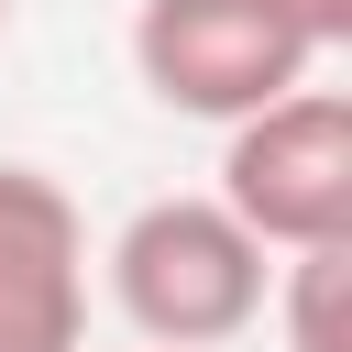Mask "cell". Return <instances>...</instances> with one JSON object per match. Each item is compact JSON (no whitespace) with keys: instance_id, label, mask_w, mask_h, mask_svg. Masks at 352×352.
I'll list each match as a JSON object with an SVG mask.
<instances>
[{"instance_id":"8","label":"cell","mask_w":352,"mask_h":352,"mask_svg":"<svg viewBox=\"0 0 352 352\" xmlns=\"http://www.w3.org/2000/svg\"><path fill=\"white\" fill-rule=\"evenodd\" d=\"M0 33H11V0H0Z\"/></svg>"},{"instance_id":"7","label":"cell","mask_w":352,"mask_h":352,"mask_svg":"<svg viewBox=\"0 0 352 352\" xmlns=\"http://www.w3.org/2000/svg\"><path fill=\"white\" fill-rule=\"evenodd\" d=\"M0 352H77V330H44V319H11L0 308Z\"/></svg>"},{"instance_id":"6","label":"cell","mask_w":352,"mask_h":352,"mask_svg":"<svg viewBox=\"0 0 352 352\" xmlns=\"http://www.w3.org/2000/svg\"><path fill=\"white\" fill-rule=\"evenodd\" d=\"M264 11H275L308 55H341V44H352V0H264Z\"/></svg>"},{"instance_id":"1","label":"cell","mask_w":352,"mask_h":352,"mask_svg":"<svg viewBox=\"0 0 352 352\" xmlns=\"http://www.w3.org/2000/svg\"><path fill=\"white\" fill-rule=\"evenodd\" d=\"M110 308L143 330V352H220L264 319L275 253L220 198H143L110 231Z\"/></svg>"},{"instance_id":"4","label":"cell","mask_w":352,"mask_h":352,"mask_svg":"<svg viewBox=\"0 0 352 352\" xmlns=\"http://www.w3.org/2000/svg\"><path fill=\"white\" fill-rule=\"evenodd\" d=\"M0 308L88 330V220L44 165H0Z\"/></svg>"},{"instance_id":"3","label":"cell","mask_w":352,"mask_h":352,"mask_svg":"<svg viewBox=\"0 0 352 352\" xmlns=\"http://www.w3.org/2000/svg\"><path fill=\"white\" fill-rule=\"evenodd\" d=\"M132 77L176 121H253L264 99L308 88L319 55L264 11V0H143L132 11Z\"/></svg>"},{"instance_id":"5","label":"cell","mask_w":352,"mask_h":352,"mask_svg":"<svg viewBox=\"0 0 352 352\" xmlns=\"http://www.w3.org/2000/svg\"><path fill=\"white\" fill-rule=\"evenodd\" d=\"M275 319H286V352H352V242H308V253H275Z\"/></svg>"},{"instance_id":"2","label":"cell","mask_w":352,"mask_h":352,"mask_svg":"<svg viewBox=\"0 0 352 352\" xmlns=\"http://www.w3.org/2000/svg\"><path fill=\"white\" fill-rule=\"evenodd\" d=\"M264 253L352 242V99L341 88H286L253 121L220 132V187H209Z\"/></svg>"}]
</instances>
